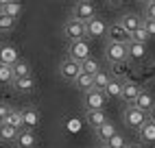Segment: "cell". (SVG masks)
<instances>
[{
	"mask_svg": "<svg viewBox=\"0 0 155 148\" xmlns=\"http://www.w3.org/2000/svg\"><path fill=\"white\" fill-rule=\"evenodd\" d=\"M147 122H149V115L142 113L140 109H136L133 105H127L125 111H122V124L131 131H140Z\"/></svg>",
	"mask_w": 155,
	"mask_h": 148,
	"instance_id": "cell-1",
	"label": "cell"
},
{
	"mask_svg": "<svg viewBox=\"0 0 155 148\" xmlns=\"http://www.w3.org/2000/svg\"><path fill=\"white\" fill-rule=\"evenodd\" d=\"M70 18H72V20H79V22H83V24H87L90 20L96 18V5L90 2V0H79V2L72 5Z\"/></svg>",
	"mask_w": 155,
	"mask_h": 148,
	"instance_id": "cell-2",
	"label": "cell"
},
{
	"mask_svg": "<svg viewBox=\"0 0 155 148\" xmlns=\"http://www.w3.org/2000/svg\"><path fill=\"white\" fill-rule=\"evenodd\" d=\"M61 33H64V37L68 41H85V24L79 22V20L68 18V22L64 24Z\"/></svg>",
	"mask_w": 155,
	"mask_h": 148,
	"instance_id": "cell-3",
	"label": "cell"
},
{
	"mask_svg": "<svg viewBox=\"0 0 155 148\" xmlns=\"http://www.w3.org/2000/svg\"><path fill=\"white\" fill-rule=\"evenodd\" d=\"M79 74H81V63H79V61L66 57L64 61L59 63V76H61V81L74 83V81L79 79Z\"/></svg>",
	"mask_w": 155,
	"mask_h": 148,
	"instance_id": "cell-4",
	"label": "cell"
},
{
	"mask_svg": "<svg viewBox=\"0 0 155 148\" xmlns=\"http://www.w3.org/2000/svg\"><path fill=\"white\" fill-rule=\"evenodd\" d=\"M105 57L107 61L111 63H122V61H129V55H127V46H122V44H114V41H107L105 44Z\"/></svg>",
	"mask_w": 155,
	"mask_h": 148,
	"instance_id": "cell-5",
	"label": "cell"
},
{
	"mask_svg": "<svg viewBox=\"0 0 155 148\" xmlns=\"http://www.w3.org/2000/svg\"><path fill=\"white\" fill-rule=\"evenodd\" d=\"M105 37H107V41H114V44H122V46H127L129 41H131V35L120 26V22H111V24L107 26Z\"/></svg>",
	"mask_w": 155,
	"mask_h": 148,
	"instance_id": "cell-6",
	"label": "cell"
},
{
	"mask_svg": "<svg viewBox=\"0 0 155 148\" xmlns=\"http://www.w3.org/2000/svg\"><path fill=\"white\" fill-rule=\"evenodd\" d=\"M105 102H107L105 94H103V92H96V89H90V92H85V96H83L85 111H103Z\"/></svg>",
	"mask_w": 155,
	"mask_h": 148,
	"instance_id": "cell-7",
	"label": "cell"
},
{
	"mask_svg": "<svg viewBox=\"0 0 155 148\" xmlns=\"http://www.w3.org/2000/svg\"><path fill=\"white\" fill-rule=\"evenodd\" d=\"M68 57L83 63L85 59H90V44L87 41H70L68 44Z\"/></svg>",
	"mask_w": 155,
	"mask_h": 148,
	"instance_id": "cell-8",
	"label": "cell"
},
{
	"mask_svg": "<svg viewBox=\"0 0 155 148\" xmlns=\"http://www.w3.org/2000/svg\"><path fill=\"white\" fill-rule=\"evenodd\" d=\"M105 33H107V24L98 15L85 24V37H90V39H101V37H105Z\"/></svg>",
	"mask_w": 155,
	"mask_h": 148,
	"instance_id": "cell-9",
	"label": "cell"
},
{
	"mask_svg": "<svg viewBox=\"0 0 155 148\" xmlns=\"http://www.w3.org/2000/svg\"><path fill=\"white\" fill-rule=\"evenodd\" d=\"M144 89L138 85V83H133V81H125L122 83V96H120V100H125L127 105H133L138 100V96L142 94Z\"/></svg>",
	"mask_w": 155,
	"mask_h": 148,
	"instance_id": "cell-10",
	"label": "cell"
},
{
	"mask_svg": "<svg viewBox=\"0 0 155 148\" xmlns=\"http://www.w3.org/2000/svg\"><path fill=\"white\" fill-rule=\"evenodd\" d=\"M18 148H35L37 146V137H35V131H28V129H22L18 131Z\"/></svg>",
	"mask_w": 155,
	"mask_h": 148,
	"instance_id": "cell-11",
	"label": "cell"
},
{
	"mask_svg": "<svg viewBox=\"0 0 155 148\" xmlns=\"http://www.w3.org/2000/svg\"><path fill=\"white\" fill-rule=\"evenodd\" d=\"M120 26L125 28L129 35H133V33L142 26V20H140V15H136V13H125V15L120 18Z\"/></svg>",
	"mask_w": 155,
	"mask_h": 148,
	"instance_id": "cell-12",
	"label": "cell"
},
{
	"mask_svg": "<svg viewBox=\"0 0 155 148\" xmlns=\"http://www.w3.org/2000/svg\"><path fill=\"white\" fill-rule=\"evenodd\" d=\"M39 109H35V107H28V109H22V120H24V129H28V131H33L35 126L39 124Z\"/></svg>",
	"mask_w": 155,
	"mask_h": 148,
	"instance_id": "cell-13",
	"label": "cell"
},
{
	"mask_svg": "<svg viewBox=\"0 0 155 148\" xmlns=\"http://www.w3.org/2000/svg\"><path fill=\"white\" fill-rule=\"evenodd\" d=\"M118 131H116V124H114L111 120H107L105 124H101L98 129L94 131V135H96V140L98 142H107V140H111L114 135H116Z\"/></svg>",
	"mask_w": 155,
	"mask_h": 148,
	"instance_id": "cell-14",
	"label": "cell"
},
{
	"mask_svg": "<svg viewBox=\"0 0 155 148\" xmlns=\"http://www.w3.org/2000/svg\"><path fill=\"white\" fill-rule=\"evenodd\" d=\"M133 107H136V109H140L142 113H149V111L155 107V98L151 96L149 92H142L140 96H138V100L133 102Z\"/></svg>",
	"mask_w": 155,
	"mask_h": 148,
	"instance_id": "cell-15",
	"label": "cell"
},
{
	"mask_svg": "<svg viewBox=\"0 0 155 148\" xmlns=\"http://www.w3.org/2000/svg\"><path fill=\"white\" fill-rule=\"evenodd\" d=\"M35 79L33 76H26V79H15L13 83H11V87L18 92V94H28V92H33L35 89Z\"/></svg>",
	"mask_w": 155,
	"mask_h": 148,
	"instance_id": "cell-16",
	"label": "cell"
},
{
	"mask_svg": "<svg viewBox=\"0 0 155 148\" xmlns=\"http://www.w3.org/2000/svg\"><path fill=\"white\" fill-rule=\"evenodd\" d=\"M0 13H5L9 18L18 20V15L22 13V5L15 2V0H5V2H0Z\"/></svg>",
	"mask_w": 155,
	"mask_h": 148,
	"instance_id": "cell-17",
	"label": "cell"
},
{
	"mask_svg": "<svg viewBox=\"0 0 155 148\" xmlns=\"http://www.w3.org/2000/svg\"><path fill=\"white\" fill-rule=\"evenodd\" d=\"M85 120H87V126H92V129L96 131L101 124L107 122V115H105V111H87L85 113Z\"/></svg>",
	"mask_w": 155,
	"mask_h": 148,
	"instance_id": "cell-18",
	"label": "cell"
},
{
	"mask_svg": "<svg viewBox=\"0 0 155 148\" xmlns=\"http://www.w3.org/2000/svg\"><path fill=\"white\" fill-rule=\"evenodd\" d=\"M105 98L109 100V98H120L122 96V81H118V79H114L111 76V81H109V85L105 87Z\"/></svg>",
	"mask_w": 155,
	"mask_h": 148,
	"instance_id": "cell-19",
	"label": "cell"
},
{
	"mask_svg": "<svg viewBox=\"0 0 155 148\" xmlns=\"http://www.w3.org/2000/svg\"><path fill=\"white\" fill-rule=\"evenodd\" d=\"M138 133H140V142L142 144H155V124L153 122H147Z\"/></svg>",
	"mask_w": 155,
	"mask_h": 148,
	"instance_id": "cell-20",
	"label": "cell"
},
{
	"mask_svg": "<svg viewBox=\"0 0 155 148\" xmlns=\"http://www.w3.org/2000/svg\"><path fill=\"white\" fill-rule=\"evenodd\" d=\"M77 89H81V92H90V89H94V76H90V74H83L81 72L79 74V79L72 83Z\"/></svg>",
	"mask_w": 155,
	"mask_h": 148,
	"instance_id": "cell-21",
	"label": "cell"
},
{
	"mask_svg": "<svg viewBox=\"0 0 155 148\" xmlns=\"http://www.w3.org/2000/svg\"><path fill=\"white\" fill-rule=\"evenodd\" d=\"M11 70H13V79H26V76H31V66L26 61H22V59H18L11 66Z\"/></svg>",
	"mask_w": 155,
	"mask_h": 148,
	"instance_id": "cell-22",
	"label": "cell"
},
{
	"mask_svg": "<svg viewBox=\"0 0 155 148\" xmlns=\"http://www.w3.org/2000/svg\"><path fill=\"white\" fill-rule=\"evenodd\" d=\"M127 55H129V59H142L147 55V46L138 44V41H129L127 44Z\"/></svg>",
	"mask_w": 155,
	"mask_h": 148,
	"instance_id": "cell-23",
	"label": "cell"
},
{
	"mask_svg": "<svg viewBox=\"0 0 155 148\" xmlns=\"http://www.w3.org/2000/svg\"><path fill=\"white\" fill-rule=\"evenodd\" d=\"M7 124L11 126V129H15V131H22V129H24L22 109H11V113H9V120H7Z\"/></svg>",
	"mask_w": 155,
	"mask_h": 148,
	"instance_id": "cell-24",
	"label": "cell"
},
{
	"mask_svg": "<svg viewBox=\"0 0 155 148\" xmlns=\"http://www.w3.org/2000/svg\"><path fill=\"white\" fill-rule=\"evenodd\" d=\"M81 72L83 74H90V76H96V74L101 72V63L96 61V59H85L83 63H81Z\"/></svg>",
	"mask_w": 155,
	"mask_h": 148,
	"instance_id": "cell-25",
	"label": "cell"
},
{
	"mask_svg": "<svg viewBox=\"0 0 155 148\" xmlns=\"http://www.w3.org/2000/svg\"><path fill=\"white\" fill-rule=\"evenodd\" d=\"M109 81H111V76H109L107 72L101 70L96 76H94V89H96V92H105V87L109 85Z\"/></svg>",
	"mask_w": 155,
	"mask_h": 148,
	"instance_id": "cell-26",
	"label": "cell"
},
{
	"mask_svg": "<svg viewBox=\"0 0 155 148\" xmlns=\"http://www.w3.org/2000/svg\"><path fill=\"white\" fill-rule=\"evenodd\" d=\"M15 79H13V70L11 66H5V63H0V85H11Z\"/></svg>",
	"mask_w": 155,
	"mask_h": 148,
	"instance_id": "cell-27",
	"label": "cell"
},
{
	"mask_svg": "<svg viewBox=\"0 0 155 148\" xmlns=\"http://www.w3.org/2000/svg\"><path fill=\"white\" fill-rule=\"evenodd\" d=\"M18 131L11 129L9 124H0V142H15Z\"/></svg>",
	"mask_w": 155,
	"mask_h": 148,
	"instance_id": "cell-28",
	"label": "cell"
},
{
	"mask_svg": "<svg viewBox=\"0 0 155 148\" xmlns=\"http://www.w3.org/2000/svg\"><path fill=\"white\" fill-rule=\"evenodd\" d=\"M15 28V20L13 18H9V15H5V13H0V33H11V31Z\"/></svg>",
	"mask_w": 155,
	"mask_h": 148,
	"instance_id": "cell-29",
	"label": "cell"
},
{
	"mask_svg": "<svg viewBox=\"0 0 155 148\" xmlns=\"http://www.w3.org/2000/svg\"><path fill=\"white\" fill-rule=\"evenodd\" d=\"M127 142H125V137H122V133H116L111 137V140L105 142V148H125Z\"/></svg>",
	"mask_w": 155,
	"mask_h": 148,
	"instance_id": "cell-30",
	"label": "cell"
},
{
	"mask_svg": "<svg viewBox=\"0 0 155 148\" xmlns=\"http://www.w3.org/2000/svg\"><path fill=\"white\" fill-rule=\"evenodd\" d=\"M149 39H151V37H149L147 31H144V26H140V28L136 31V33L131 35V41H138V44H147Z\"/></svg>",
	"mask_w": 155,
	"mask_h": 148,
	"instance_id": "cell-31",
	"label": "cell"
},
{
	"mask_svg": "<svg viewBox=\"0 0 155 148\" xmlns=\"http://www.w3.org/2000/svg\"><path fill=\"white\" fill-rule=\"evenodd\" d=\"M111 70H114V72H118L114 79H118V81H120V76H127L125 72H129V66H127V61H122V63H114Z\"/></svg>",
	"mask_w": 155,
	"mask_h": 148,
	"instance_id": "cell-32",
	"label": "cell"
},
{
	"mask_svg": "<svg viewBox=\"0 0 155 148\" xmlns=\"http://www.w3.org/2000/svg\"><path fill=\"white\" fill-rule=\"evenodd\" d=\"M144 20H155V0L144 2Z\"/></svg>",
	"mask_w": 155,
	"mask_h": 148,
	"instance_id": "cell-33",
	"label": "cell"
},
{
	"mask_svg": "<svg viewBox=\"0 0 155 148\" xmlns=\"http://www.w3.org/2000/svg\"><path fill=\"white\" fill-rule=\"evenodd\" d=\"M11 109H13V107H9V105L0 102V124H7V120H9V113H11Z\"/></svg>",
	"mask_w": 155,
	"mask_h": 148,
	"instance_id": "cell-34",
	"label": "cell"
},
{
	"mask_svg": "<svg viewBox=\"0 0 155 148\" xmlns=\"http://www.w3.org/2000/svg\"><path fill=\"white\" fill-rule=\"evenodd\" d=\"M142 26L149 33V37H155V20H142Z\"/></svg>",
	"mask_w": 155,
	"mask_h": 148,
	"instance_id": "cell-35",
	"label": "cell"
},
{
	"mask_svg": "<svg viewBox=\"0 0 155 148\" xmlns=\"http://www.w3.org/2000/svg\"><path fill=\"white\" fill-rule=\"evenodd\" d=\"M147 115H149V122H153V124H155V107H153V109H151Z\"/></svg>",
	"mask_w": 155,
	"mask_h": 148,
	"instance_id": "cell-36",
	"label": "cell"
},
{
	"mask_svg": "<svg viewBox=\"0 0 155 148\" xmlns=\"http://www.w3.org/2000/svg\"><path fill=\"white\" fill-rule=\"evenodd\" d=\"M125 148H142V146H140V144H127Z\"/></svg>",
	"mask_w": 155,
	"mask_h": 148,
	"instance_id": "cell-37",
	"label": "cell"
},
{
	"mask_svg": "<svg viewBox=\"0 0 155 148\" xmlns=\"http://www.w3.org/2000/svg\"><path fill=\"white\" fill-rule=\"evenodd\" d=\"M96 148H105V146H96Z\"/></svg>",
	"mask_w": 155,
	"mask_h": 148,
	"instance_id": "cell-38",
	"label": "cell"
}]
</instances>
